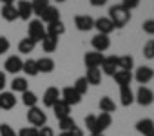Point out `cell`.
I'll list each match as a JSON object with an SVG mask.
<instances>
[{
    "mask_svg": "<svg viewBox=\"0 0 154 136\" xmlns=\"http://www.w3.org/2000/svg\"><path fill=\"white\" fill-rule=\"evenodd\" d=\"M107 18L114 24V27H123L131 20V11L127 8H123L122 4H114V6L109 8V17Z\"/></svg>",
    "mask_w": 154,
    "mask_h": 136,
    "instance_id": "6da1fadb",
    "label": "cell"
},
{
    "mask_svg": "<svg viewBox=\"0 0 154 136\" xmlns=\"http://www.w3.org/2000/svg\"><path fill=\"white\" fill-rule=\"evenodd\" d=\"M27 122L33 125V127H44L47 123V114L40 109V107H31L27 109Z\"/></svg>",
    "mask_w": 154,
    "mask_h": 136,
    "instance_id": "7a4b0ae2",
    "label": "cell"
},
{
    "mask_svg": "<svg viewBox=\"0 0 154 136\" xmlns=\"http://www.w3.org/2000/svg\"><path fill=\"white\" fill-rule=\"evenodd\" d=\"M27 36L35 42H42L45 38V26H42L40 20H31L27 27Z\"/></svg>",
    "mask_w": 154,
    "mask_h": 136,
    "instance_id": "3957f363",
    "label": "cell"
},
{
    "mask_svg": "<svg viewBox=\"0 0 154 136\" xmlns=\"http://www.w3.org/2000/svg\"><path fill=\"white\" fill-rule=\"evenodd\" d=\"M100 71H102V75L112 76L118 71V56H103V62L100 65Z\"/></svg>",
    "mask_w": 154,
    "mask_h": 136,
    "instance_id": "277c9868",
    "label": "cell"
},
{
    "mask_svg": "<svg viewBox=\"0 0 154 136\" xmlns=\"http://www.w3.org/2000/svg\"><path fill=\"white\" fill-rule=\"evenodd\" d=\"M134 100H136V102H138L141 107H147V105H150V104L154 102V93H152L149 87L141 85V87L138 89V93H136Z\"/></svg>",
    "mask_w": 154,
    "mask_h": 136,
    "instance_id": "5b68a950",
    "label": "cell"
},
{
    "mask_svg": "<svg viewBox=\"0 0 154 136\" xmlns=\"http://www.w3.org/2000/svg\"><path fill=\"white\" fill-rule=\"evenodd\" d=\"M152 78H154V69H152V67H149V65L138 67L136 73H134V80L138 84H149Z\"/></svg>",
    "mask_w": 154,
    "mask_h": 136,
    "instance_id": "8992f818",
    "label": "cell"
},
{
    "mask_svg": "<svg viewBox=\"0 0 154 136\" xmlns=\"http://www.w3.org/2000/svg\"><path fill=\"white\" fill-rule=\"evenodd\" d=\"M91 45L94 47V51L96 53H103V51H107L109 47H111V38L107 36V35H94L93 38H91Z\"/></svg>",
    "mask_w": 154,
    "mask_h": 136,
    "instance_id": "52a82bcc",
    "label": "cell"
},
{
    "mask_svg": "<svg viewBox=\"0 0 154 136\" xmlns=\"http://www.w3.org/2000/svg\"><path fill=\"white\" fill-rule=\"evenodd\" d=\"M60 96H62V100H63L67 105H76V104L82 102V96L74 91V87H63V89L60 91Z\"/></svg>",
    "mask_w": 154,
    "mask_h": 136,
    "instance_id": "ba28073f",
    "label": "cell"
},
{
    "mask_svg": "<svg viewBox=\"0 0 154 136\" xmlns=\"http://www.w3.org/2000/svg\"><path fill=\"white\" fill-rule=\"evenodd\" d=\"M102 62H103V54L96 53V51H89L84 56V63H85L87 69H96V67L102 65Z\"/></svg>",
    "mask_w": 154,
    "mask_h": 136,
    "instance_id": "9c48e42d",
    "label": "cell"
},
{
    "mask_svg": "<svg viewBox=\"0 0 154 136\" xmlns=\"http://www.w3.org/2000/svg\"><path fill=\"white\" fill-rule=\"evenodd\" d=\"M74 26L78 31H91L94 27V18L89 15H76L74 17Z\"/></svg>",
    "mask_w": 154,
    "mask_h": 136,
    "instance_id": "30bf717a",
    "label": "cell"
},
{
    "mask_svg": "<svg viewBox=\"0 0 154 136\" xmlns=\"http://www.w3.org/2000/svg\"><path fill=\"white\" fill-rule=\"evenodd\" d=\"M22 65H24V60H22L20 56L13 54V56H9V58L4 62V69H6L8 73L15 75V73H20V71H22Z\"/></svg>",
    "mask_w": 154,
    "mask_h": 136,
    "instance_id": "8fae6325",
    "label": "cell"
},
{
    "mask_svg": "<svg viewBox=\"0 0 154 136\" xmlns=\"http://www.w3.org/2000/svg\"><path fill=\"white\" fill-rule=\"evenodd\" d=\"M94 27L98 29V33H100V35H107V36L116 29V27H114V24H112L107 17H100V18H96V20H94Z\"/></svg>",
    "mask_w": 154,
    "mask_h": 136,
    "instance_id": "7c38bea8",
    "label": "cell"
},
{
    "mask_svg": "<svg viewBox=\"0 0 154 136\" xmlns=\"http://www.w3.org/2000/svg\"><path fill=\"white\" fill-rule=\"evenodd\" d=\"M60 98L62 96H60V89L58 87H47L45 93H44V96H42V102H44L45 107H53Z\"/></svg>",
    "mask_w": 154,
    "mask_h": 136,
    "instance_id": "4fadbf2b",
    "label": "cell"
},
{
    "mask_svg": "<svg viewBox=\"0 0 154 136\" xmlns=\"http://www.w3.org/2000/svg\"><path fill=\"white\" fill-rule=\"evenodd\" d=\"M63 33H65V24H63L62 20H54V22H51V24L45 26V35H47V36L58 38V36H62Z\"/></svg>",
    "mask_w": 154,
    "mask_h": 136,
    "instance_id": "5bb4252c",
    "label": "cell"
},
{
    "mask_svg": "<svg viewBox=\"0 0 154 136\" xmlns=\"http://www.w3.org/2000/svg\"><path fill=\"white\" fill-rule=\"evenodd\" d=\"M17 105V98H15V93L11 91H0V109L4 111H9Z\"/></svg>",
    "mask_w": 154,
    "mask_h": 136,
    "instance_id": "9a60e30c",
    "label": "cell"
},
{
    "mask_svg": "<svg viewBox=\"0 0 154 136\" xmlns=\"http://www.w3.org/2000/svg\"><path fill=\"white\" fill-rule=\"evenodd\" d=\"M136 131L143 136H154V122L150 118H143L136 123Z\"/></svg>",
    "mask_w": 154,
    "mask_h": 136,
    "instance_id": "2e32d148",
    "label": "cell"
},
{
    "mask_svg": "<svg viewBox=\"0 0 154 136\" xmlns=\"http://www.w3.org/2000/svg\"><path fill=\"white\" fill-rule=\"evenodd\" d=\"M51 109L54 111V116H56L58 120H62V118H65V116H71V105H67L62 98H60Z\"/></svg>",
    "mask_w": 154,
    "mask_h": 136,
    "instance_id": "e0dca14e",
    "label": "cell"
},
{
    "mask_svg": "<svg viewBox=\"0 0 154 136\" xmlns=\"http://www.w3.org/2000/svg\"><path fill=\"white\" fill-rule=\"evenodd\" d=\"M17 11H18V18H22L26 22L33 17V8H31V2H27V0H20L17 6Z\"/></svg>",
    "mask_w": 154,
    "mask_h": 136,
    "instance_id": "ac0fdd59",
    "label": "cell"
},
{
    "mask_svg": "<svg viewBox=\"0 0 154 136\" xmlns=\"http://www.w3.org/2000/svg\"><path fill=\"white\" fill-rule=\"evenodd\" d=\"M54 20H60V11L54 8V6H49L42 15H40V22H45V24H51Z\"/></svg>",
    "mask_w": 154,
    "mask_h": 136,
    "instance_id": "d6986e66",
    "label": "cell"
},
{
    "mask_svg": "<svg viewBox=\"0 0 154 136\" xmlns=\"http://www.w3.org/2000/svg\"><path fill=\"white\" fill-rule=\"evenodd\" d=\"M102 78H103V75L100 71V67H96V69H87V73H85V80H87L89 85H100Z\"/></svg>",
    "mask_w": 154,
    "mask_h": 136,
    "instance_id": "ffe728a7",
    "label": "cell"
},
{
    "mask_svg": "<svg viewBox=\"0 0 154 136\" xmlns=\"http://www.w3.org/2000/svg\"><path fill=\"white\" fill-rule=\"evenodd\" d=\"M112 78H114V82H116L120 87H125V85H131V82H132V73H129V71H116V73L112 75Z\"/></svg>",
    "mask_w": 154,
    "mask_h": 136,
    "instance_id": "44dd1931",
    "label": "cell"
},
{
    "mask_svg": "<svg viewBox=\"0 0 154 136\" xmlns=\"http://www.w3.org/2000/svg\"><path fill=\"white\" fill-rule=\"evenodd\" d=\"M0 15H2V18H4V20H8V22H15V20L18 18L17 6H13V4L2 6V11H0Z\"/></svg>",
    "mask_w": 154,
    "mask_h": 136,
    "instance_id": "7402d4cb",
    "label": "cell"
},
{
    "mask_svg": "<svg viewBox=\"0 0 154 136\" xmlns=\"http://www.w3.org/2000/svg\"><path fill=\"white\" fill-rule=\"evenodd\" d=\"M26 91H29L27 78H22V76L13 78V82H11V93H26Z\"/></svg>",
    "mask_w": 154,
    "mask_h": 136,
    "instance_id": "603a6c76",
    "label": "cell"
},
{
    "mask_svg": "<svg viewBox=\"0 0 154 136\" xmlns=\"http://www.w3.org/2000/svg\"><path fill=\"white\" fill-rule=\"evenodd\" d=\"M36 67H38V73H53V69H54V60L44 56V58L36 60Z\"/></svg>",
    "mask_w": 154,
    "mask_h": 136,
    "instance_id": "cb8c5ba5",
    "label": "cell"
},
{
    "mask_svg": "<svg viewBox=\"0 0 154 136\" xmlns=\"http://www.w3.org/2000/svg\"><path fill=\"white\" fill-rule=\"evenodd\" d=\"M120 100H122V105L123 107H129L134 102V93L131 91V85L120 87Z\"/></svg>",
    "mask_w": 154,
    "mask_h": 136,
    "instance_id": "d4e9b609",
    "label": "cell"
},
{
    "mask_svg": "<svg viewBox=\"0 0 154 136\" xmlns=\"http://www.w3.org/2000/svg\"><path fill=\"white\" fill-rule=\"evenodd\" d=\"M111 123H112L111 114H107V113H100V114L96 116V129H98V132H103L107 127H111Z\"/></svg>",
    "mask_w": 154,
    "mask_h": 136,
    "instance_id": "484cf974",
    "label": "cell"
},
{
    "mask_svg": "<svg viewBox=\"0 0 154 136\" xmlns=\"http://www.w3.org/2000/svg\"><path fill=\"white\" fill-rule=\"evenodd\" d=\"M134 67V58L131 54H123V56H118V71H129Z\"/></svg>",
    "mask_w": 154,
    "mask_h": 136,
    "instance_id": "4316f807",
    "label": "cell"
},
{
    "mask_svg": "<svg viewBox=\"0 0 154 136\" xmlns=\"http://www.w3.org/2000/svg\"><path fill=\"white\" fill-rule=\"evenodd\" d=\"M35 45H36V42L31 40L29 36H26V38H22V40L18 42V51H20L22 54H29V53H33Z\"/></svg>",
    "mask_w": 154,
    "mask_h": 136,
    "instance_id": "83f0119b",
    "label": "cell"
},
{
    "mask_svg": "<svg viewBox=\"0 0 154 136\" xmlns=\"http://www.w3.org/2000/svg\"><path fill=\"white\" fill-rule=\"evenodd\" d=\"M22 104H24L27 109L36 107V104H38V96H36L33 91H26V93H22Z\"/></svg>",
    "mask_w": 154,
    "mask_h": 136,
    "instance_id": "f1b7e54d",
    "label": "cell"
},
{
    "mask_svg": "<svg viewBox=\"0 0 154 136\" xmlns=\"http://www.w3.org/2000/svg\"><path fill=\"white\" fill-rule=\"evenodd\" d=\"M100 111L102 113H107V114L116 113V104L109 96H103V98H100Z\"/></svg>",
    "mask_w": 154,
    "mask_h": 136,
    "instance_id": "f546056e",
    "label": "cell"
},
{
    "mask_svg": "<svg viewBox=\"0 0 154 136\" xmlns=\"http://www.w3.org/2000/svg\"><path fill=\"white\" fill-rule=\"evenodd\" d=\"M22 71H24L27 76H36V75H38L36 60H31V58H27V60L24 62V65H22Z\"/></svg>",
    "mask_w": 154,
    "mask_h": 136,
    "instance_id": "4dcf8cb0",
    "label": "cell"
},
{
    "mask_svg": "<svg viewBox=\"0 0 154 136\" xmlns=\"http://www.w3.org/2000/svg\"><path fill=\"white\" fill-rule=\"evenodd\" d=\"M56 47H58V38H53V36H47L45 35V38L42 40V49L45 53H54Z\"/></svg>",
    "mask_w": 154,
    "mask_h": 136,
    "instance_id": "1f68e13d",
    "label": "cell"
},
{
    "mask_svg": "<svg viewBox=\"0 0 154 136\" xmlns=\"http://www.w3.org/2000/svg\"><path fill=\"white\" fill-rule=\"evenodd\" d=\"M51 4H49V0H33L31 2V8H33V15H42L47 8H49Z\"/></svg>",
    "mask_w": 154,
    "mask_h": 136,
    "instance_id": "d6a6232c",
    "label": "cell"
},
{
    "mask_svg": "<svg viewBox=\"0 0 154 136\" xmlns=\"http://www.w3.org/2000/svg\"><path fill=\"white\" fill-rule=\"evenodd\" d=\"M74 91L78 93L80 96H84V94H87V91H89V84H87V80H85V76H80L78 80L74 82Z\"/></svg>",
    "mask_w": 154,
    "mask_h": 136,
    "instance_id": "836d02e7",
    "label": "cell"
},
{
    "mask_svg": "<svg viewBox=\"0 0 154 136\" xmlns=\"http://www.w3.org/2000/svg\"><path fill=\"white\" fill-rule=\"evenodd\" d=\"M58 127L62 129V132H69L71 129H74V127H76V122H74V118L65 116V118L58 120Z\"/></svg>",
    "mask_w": 154,
    "mask_h": 136,
    "instance_id": "e575fe53",
    "label": "cell"
},
{
    "mask_svg": "<svg viewBox=\"0 0 154 136\" xmlns=\"http://www.w3.org/2000/svg\"><path fill=\"white\" fill-rule=\"evenodd\" d=\"M85 129H87L91 134H100L98 129H96V116H94V114H87V116H85Z\"/></svg>",
    "mask_w": 154,
    "mask_h": 136,
    "instance_id": "d590c367",
    "label": "cell"
},
{
    "mask_svg": "<svg viewBox=\"0 0 154 136\" xmlns=\"http://www.w3.org/2000/svg\"><path fill=\"white\" fill-rule=\"evenodd\" d=\"M143 56L152 60L154 58V40H149L145 45H143Z\"/></svg>",
    "mask_w": 154,
    "mask_h": 136,
    "instance_id": "8d00e7d4",
    "label": "cell"
},
{
    "mask_svg": "<svg viewBox=\"0 0 154 136\" xmlns=\"http://www.w3.org/2000/svg\"><path fill=\"white\" fill-rule=\"evenodd\" d=\"M0 136H17V131L8 123H0Z\"/></svg>",
    "mask_w": 154,
    "mask_h": 136,
    "instance_id": "74e56055",
    "label": "cell"
},
{
    "mask_svg": "<svg viewBox=\"0 0 154 136\" xmlns=\"http://www.w3.org/2000/svg\"><path fill=\"white\" fill-rule=\"evenodd\" d=\"M17 136H38V129L36 127H22Z\"/></svg>",
    "mask_w": 154,
    "mask_h": 136,
    "instance_id": "f35d334b",
    "label": "cell"
},
{
    "mask_svg": "<svg viewBox=\"0 0 154 136\" xmlns=\"http://www.w3.org/2000/svg\"><path fill=\"white\" fill-rule=\"evenodd\" d=\"M141 27H143V31H145L147 35H154V18H150V20H145Z\"/></svg>",
    "mask_w": 154,
    "mask_h": 136,
    "instance_id": "ab89813d",
    "label": "cell"
},
{
    "mask_svg": "<svg viewBox=\"0 0 154 136\" xmlns=\"http://www.w3.org/2000/svg\"><path fill=\"white\" fill-rule=\"evenodd\" d=\"M9 40L6 38V36H0V54H6L8 51H9Z\"/></svg>",
    "mask_w": 154,
    "mask_h": 136,
    "instance_id": "60d3db41",
    "label": "cell"
},
{
    "mask_svg": "<svg viewBox=\"0 0 154 136\" xmlns=\"http://www.w3.org/2000/svg\"><path fill=\"white\" fill-rule=\"evenodd\" d=\"M140 2H141V0H123L122 6H123V8H127V9L131 11V9H134V8H138V6H140Z\"/></svg>",
    "mask_w": 154,
    "mask_h": 136,
    "instance_id": "b9f144b4",
    "label": "cell"
},
{
    "mask_svg": "<svg viewBox=\"0 0 154 136\" xmlns=\"http://www.w3.org/2000/svg\"><path fill=\"white\" fill-rule=\"evenodd\" d=\"M38 136H54V131H53L51 127L44 125V127H40V129H38Z\"/></svg>",
    "mask_w": 154,
    "mask_h": 136,
    "instance_id": "7bdbcfd3",
    "label": "cell"
},
{
    "mask_svg": "<svg viewBox=\"0 0 154 136\" xmlns=\"http://www.w3.org/2000/svg\"><path fill=\"white\" fill-rule=\"evenodd\" d=\"M69 136H84V131L80 127H74V129L69 131Z\"/></svg>",
    "mask_w": 154,
    "mask_h": 136,
    "instance_id": "ee69618b",
    "label": "cell"
},
{
    "mask_svg": "<svg viewBox=\"0 0 154 136\" xmlns=\"http://www.w3.org/2000/svg\"><path fill=\"white\" fill-rule=\"evenodd\" d=\"M89 4L94 6V8H102V6L107 4V0H89Z\"/></svg>",
    "mask_w": 154,
    "mask_h": 136,
    "instance_id": "f6af8a7d",
    "label": "cell"
},
{
    "mask_svg": "<svg viewBox=\"0 0 154 136\" xmlns=\"http://www.w3.org/2000/svg\"><path fill=\"white\" fill-rule=\"evenodd\" d=\"M6 84H8V80H6V73L0 71V91H2V89L6 87Z\"/></svg>",
    "mask_w": 154,
    "mask_h": 136,
    "instance_id": "bcb514c9",
    "label": "cell"
},
{
    "mask_svg": "<svg viewBox=\"0 0 154 136\" xmlns=\"http://www.w3.org/2000/svg\"><path fill=\"white\" fill-rule=\"evenodd\" d=\"M0 2H2L4 6H8V4H13V2H15V0H0Z\"/></svg>",
    "mask_w": 154,
    "mask_h": 136,
    "instance_id": "7dc6e473",
    "label": "cell"
},
{
    "mask_svg": "<svg viewBox=\"0 0 154 136\" xmlns=\"http://www.w3.org/2000/svg\"><path fill=\"white\" fill-rule=\"evenodd\" d=\"M58 136H69V132H60Z\"/></svg>",
    "mask_w": 154,
    "mask_h": 136,
    "instance_id": "c3c4849f",
    "label": "cell"
},
{
    "mask_svg": "<svg viewBox=\"0 0 154 136\" xmlns=\"http://www.w3.org/2000/svg\"><path fill=\"white\" fill-rule=\"evenodd\" d=\"M89 136H105L103 132H100V134H89Z\"/></svg>",
    "mask_w": 154,
    "mask_h": 136,
    "instance_id": "681fc988",
    "label": "cell"
},
{
    "mask_svg": "<svg viewBox=\"0 0 154 136\" xmlns=\"http://www.w3.org/2000/svg\"><path fill=\"white\" fill-rule=\"evenodd\" d=\"M54 2H65V0H54Z\"/></svg>",
    "mask_w": 154,
    "mask_h": 136,
    "instance_id": "f907efd6",
    "label": "cell"
}]
</instances>
